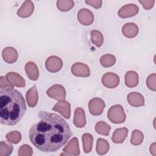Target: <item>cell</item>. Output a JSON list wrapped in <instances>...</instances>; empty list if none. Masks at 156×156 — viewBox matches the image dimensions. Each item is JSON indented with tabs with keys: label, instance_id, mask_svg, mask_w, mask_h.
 Returning a JSON list of instances; mask_svg holds the SVG:
<instances>
[{
	"label": "cell",
	"instance_id": "30bf717a",
	"mask_svg": "<svg viewBox=\"0 0 156 156\" xmlns=\"http://www.w3.org/2000/svg\"><path fill=\"white\" fill-rule=\"evenodd\" d=\"M52 110L60 113L66 119H69L71 116V105L65 100L58 101L52 108Z\"/></svg>",
	"mask_w": 156,
	"mask_h": 156
},
{
	"label": "cell",
	"instance_id": "f1b7e54d",
	"mask_svg": "<svg viewBox=\"0 0 156 156\" xmlns=\"http://www.w3.org/2000/svg\"><path fill=\"white\" fill-rule=\"evenodd\" d=\"M7 141H2L0 143V156H8L13 151V146Z\"/></svg>",
	"mask_w": 156,
	"mask_h": 156
},
{
	"label": "cell",
	"instance_id": "d590c367",
	"mask_svg": "<svg viewBox=\"0 0 156 156\" xmlns=\"http://www.w3.org/2000/svg\"><path fill=\"white\" fill-rule=\"evenodd\" d=\"M14 86L12 85L7 79L6 77L5 76H1L0 77V88H4L6 87H13Z\"/></svg>",
	"mask_w": 156,
	"mask_h": 156
},
{
	"label": "cell",
	"instance_id": "8992f818",
	"mask_svg": "<svg viewBox=\"0 0 156 156\" xmlns=\"http://www.w3.org/2000/svg\"><path fill=\"white\" fill-rule=\"evenodd\" d=\"M46 69L50 73H57L59 71L63 66L62 59L55 55H51L47 58L45 62Z\"/></svg>",
	"mask_w": 156,
	"mask_h": 156
},
{
	"label": "cell",
	"instance_id": "ba28073f",
	"mask_svg": "<svg viewBox=\"0 0 156 156\" xmlns=\"http://www.w3.org/2000/svg\"><path fill=\"white\" fill-rule=\"evenodd\" d=\"M77 20L79 23L84 26H90L94 21V15L90 10L80 9L77 13Z\"/></svg>",
	"mask_w": 156,
	"mask_h": 156
},
{
	"label": "cell",
	"instance_id": "4fadbf2b",
	"mask_svg": "<svg viewBox=\"0 0 156 156\" xmlns=\"http://www.w3.org/2000/svg\"><path fill=\"white\" fill-rule=\"evenodd\" d=\"M34 10V4L32 1H25L17 11V15L21 18L30 16Z\"/></svg>",
	"mask_w": 156,
	"mask_h": 156
},
{
	"label": "cell",
	"instance_id": "9c48e42d",
	"mask_svg": "<svg viewBox=\"0 0 156 156\" xmlns=\"http://www.w3.org/2000/svg\"><path fill=\"white\" fill-rule=\"evenodd\" d=\"M139 11L138 7L135 4H128L122 6L118 10V15L120 18H126L136 15Z\"/></svg>",
	"mask_w": 156,
	"mask_h": 156
},
{
	"label": "cell",
	"instance_id": "e0dca14e",
	"mask_svg": "<svg viewBox=\"0 0 156 156\" xmlns=\"http://www.w3.org/2000/svg\"><path fill=\"white\" fill-rule=\"evenodd\" d=\"M26 98L29 107L32 108L36 106L38 101V93L35 85L28 90L26 94Z\"/></svg>",
	"mask_w": 156,
	"mask_h": 156
},
{
	"label": "cell",
	"instance_id": "ac0fdd59",
	"mask_svg": "<svg viewBox=\"0 0 156 156\" xmlns=\"http://www.w3.org/2000/svg\"><path fill=\"white\" fill-rule=\"evenodd\" d=\"M8 81L13 86L17 87H24L26 85L24 79L19 74L14 72H9L5 76Z\"/></svg>",
	"mask_w": 156,
	"mask_h": 156
},
{
	"label": "cell",
	"instance_id": "6da1fadb",
	"mask_svg": "<svg viewBox=\"0 0 156 156\" xmlns=\"http://www.w3.org/2000/svg\"><path fill=\"white\" fill-rule=\"evenodd\" d=\"M38 116L41 119L32 125L29 132L30 142L42 152L57 151L73 135L68 124L55 113L40 111Z\"/></svg>",
	"mask_w": 156,
	"mask_h": 156
},
{
	"label": "cell",
	"instance_id": "8fae6325",
	"mask_svg": "<svg viewBox=\"0 0 156 156\" xmlns=\"http://www.w3.org/2000/svg\"><path fill=\"white\" fill-rule=\"evenodd\" d=\"M102 84L108 88H114L119 83V76L113 73H107L102 77Z\"/></svg>",
	"mask_w": 156,
	"mask_h": 156
},
{
	"label": "cell",
	"instance_id": "7402d4cb",
	"mask_svg": "<svg viewBox=\"0 0 156 156\" xmlns=\"http://www.w3.org/2000/svg\"><path fill=\"white\" fill-rule=\"evenodd\" d=\"M138 83V75L134 71H129L125 74V84L129 88H133Z\"/></svg>",
	"mask_w": 156,
	"mask_h": 156
},
{
	"label": "cell",
	"instance_id": "d6a6232c",
	"mask_svg": "<svg viewBox=\"0 0 156 156\" xmlns=\"http://www.w3.org/2000/svg\"><path fill=\"white\" fill-rule=\"evenodd\" d=\"M155 81H156V74L155 73H153L150 74L147 79H146V85L148 88L152 91H155L156 90V85H155Z\"/></svg>",
	"mask_w": 156,
	"mask_h": 156
},
{
	"label": "cell",
	"instance_id": "9a60e30c",
	"mask_svg": "<svg viewBox=\"0 0 156 156\" xmlns=\"http://www.w3.org/2000/svg\"><path fill=\"white\" fill-rule=\"evenodd\" d=\"M127 99L129 104L132 107H138L144 105V98L143 96L140 93H130L127 94Z\"/></svg>",
	"mask_w": 156,
	"mask_h": 156
},
{
	"label": "cell",
	"instance_id": "3957f363",
	"mask_svg": "<svg viewBox=\"0 0 156 156\" xmlns=\"http://www.w3.org/2000/svg\"><path fill=\"white\" fill-rule=\"evenodd\" d=\"M107 117L114 124L123 123L126 118L123 107L119 104L113 105L109 108L107 112Z\"/></svg>",
	"mask_w": 156,
	"mask_h": 156
},
{
	"label": "cell",
	"instance_id": "e575fe53",
	"mask_svg": "<svg viewBox=\"0 0 156 156\" xmlns=\"http://www.w3.org/2000/svg\"><path fill=\"white\" fill-rule=\"evenodd\" d=\"M85 2L86 4L90 5V6L95 9L101 8L102 3V1L101 0H88V1H85Z\"/></svg>",
	"mask_w": 156,
	"mask_h": 156
},
{
	"label": "cell",
	"instance_id": "cb8c5ba5",
	"mask_svg": "<svg viewBox=\"0 0 156 156\" xmlns=\"http://www.w3.org/2000/svg\"><path fill=\"white\" fill-rule=\"evenodd\" d=\"M109 143L108 141L102 138H98L96 142V152L99 155H104L109 150Z\"/></svg>",
	"mask_w": 156,
	"mask_h": 156
},
{
	"label": "cell",
	"instance_id": "1f68e13d",
	"mask_svg": "<svg viewBox=\"0 0 156 156\" xmlns=\"http://www.w3.org/2000/svg\"><path fill=\"white\" fill-rule=\"evenodd\" d=\"M33 154L32 149L27 144L22 145L18 149L19 156H30Z\"/></svg>",
	"mask_w": 156,
	"mask_h": 156
},
{
	"label": "cell",
	"instance_id": "d4e9b609",
	"mask_svg": "<svg viewBox=\"0 0 156 156\" xmlns=\"http://www.w3.org/2000/svg\"><path fill=\"white\" fill-rule=\"evenodd\" d=\"M91 42L97 47L99 48L104 42V37L102 33L97 30H93L90 32Z\"/></svg>",
	"mask_w": 156,
	"mask_h": 156
},
{
	"label": "cell",
	"instance_id": "44dd1931",
	"mask_svg": "<svg viewBox=\"0 0 156 156\" xmlns=\"http://www.w3.org/2000/svg\"><path fill=\"white\" fill-rule=\"evenodd\" d=\"M127 134L128 129L126 127L116 129L113 133L112 140L114 143H122L127 136Z\"/></svg>",
	"mask_w": 156,
	"mask_h": 156
},
{
	"label": "cell",
	"instance_id": "2e32d148",
	"mask_svg": "<svg viewBox=\"0 0 156 156\" xmlns=\"http://www.w3.org/2000/svg\"><path fill=\"white\" fill-rule=\"evenodd\" d=\"M73 123L77 128H82L86 124V118L84 110L82 108L77 107L74 111Z\"/></svg>",
	"mask_w": 156,
	"mask_h": 156
},
{
	"label": "cell",
	"instance_id": "4dcf8cb0",
	"mask_svg": "<svg viewBox=\"0 0 156 156\" xmlns=\"http://www.w3.org/2000/svg\"><path fill=\"white\" fill-rule=\"evenodd\" d=\"M5 137L8 141L13 144H18L21 140V134L18 131H12L7 133Z\"/></svg>",
	"mask_w": 156,
	"mask_h": 156
},
{
	"label": "cell",
	"instance_id": "5b68a950",
	"mask_svg": "<svg viewBox=\"0 0 156 156\" xmlns=\"http://www.w3.org/2000/svg\"><path fill=\"white\" fill-rule=\"evenodd\" d=\"M105 106L104 101L99 98H93L88 102L90 113L93 116L101 115L104 111Z\"/></svg>",
	"mask_w": 156,
	"mask_h": 156
},
{
	"label": "cell",
	"instance_id": "5bb4252c",
	"mask_svg": "<svg viewBox=\"0 0 156 156\" xmlns=\"http://www.w3.org/2000/svg\"><path fill=\"white\" fill-rule=\"evenodd\" d=\"M2 56L3 60L7 63H15L18 57V54L17 51L12 47L5 48L2 52Z\"/></svg>",
	"mask_w": 156,
	"mask_h": 156
},
{
	"label": "cell",
	"instance_id": "ffe728a7",
	"mask_svg": "<svg viewBox=\"0 0 156 156\" xmlns=\"http://www.w3.org/2000/svg\"><path fill=\"white\" fill-rule=\"evenodd\" d=\"M25 71L27 77L32 80H37L39 77V70L33 62H28L25 65Z\"/></svg>",
	"mask_w": 156,
	"mask_h": 156
},
{
	"label": "cell",
	"instance_id": "277c9868",
	"mask_svg": "<svg viewBox=\"0 0 156 156\" xmlns=\"http://www.w3.org/2000/svg\"><path fill=\"white\" fill-rule=\"evenodd\" d=\"M47 95L55 100H65L66 98V91L65 88L59 84H55L51 86L47 91Z\"/></svg>",
	"mask_w": 156,
	"mask_h": 156
},
{
	"label": "cell",
	"instance_id": "f546056e",
	"mask_svg": "<svg viewBox=\"0 0 156 156\" xmlns=\"http://www.w3.org/2000/svg\"><path fill=\"white\" fill-rule=\"evenodd\" d=\"M144 139V136L143 133L138 130H134L132 132V136L130 138V143L135 146L140 145L142 143Z\"/></svg>",
	"mask_w": 156,
	"mask_h": 156
},
{
	"label": "cell",
	"instance_id": "8d00e7d4",
	"mask_svg": "<svg viewBox=\"0 0 156 156\" xmlns=\"http://www.w3.org/2000/svg\"><path fill=\"white\" fill-rule=\"evenodd\" d=\"M156 149H155V143H153L151 145V147H150V152L152 155H155L156 154Z\"/></svg>",
	"mask_w": 156,
	"mask_h": 156
},
{
	"label": "cell",
	"instance_id": "484cf974",
	"mask_svg": "<svg viewBox=\"0 0 156 156\" xmlns=\"http://www.w3.org/2000/svg\"><path fill=\"white\" fill-rule=\"evenodd\" d=\"M116 62L115 57L110 54L103 55L100 58L101 65L105 68H108L113 66Z\"/></svg>",
	"mask_w": 156,
	"mask_h": 156
},
{
	"label": "cell",
	"instance_id": "4316f807",
	"mask_svg": "<svg viewBox=\"0 0 156 156\" xmlns=\"http://www.w3.org/2000/svg\"><path fill=\"white\" fill-rule=\"evenodd\" d=\"M110 129V126L104 121H99L95 125V130L100 135L105 136L108 135Z\"/></svg>",
	"mask_w": 156,
	"mask_h": 156
},
{
	"label": "cell",
	"instance_id": "7a4b0ae2",
	"mask_svg": "<svg viewBox=\"0 0 156 156\" xmlns=\"http://www.w3.org/2000/svg\"><path fill=\"white\" fill-rule=\"evenodd\" d=\"M26 105L23 94L13 87L0 89V122L2 124L14 126L23 118Z\"/></svg>",
	"mask_w": 156,
	"mask_h": 156
},
{
	"label": "cell",
	"instance_id": "603a6c76",
	"mask_svg": "<svg viewBox=\"0 0 156 156\" xmlns=\"http://www.w3.org/2000/svg\"><path fill=\"white\" fill-rule=\"evenodd\" d=\"M83 148L85 153H89L91 151L93 137V136L88 133H85L83 134L82 136Z\"/></svg>",
	"mask_w": 156,
	"mask_h": 156
},
{
	"label": "cell",
	"instance_id": "d6986e66",
	"mask_svg": "<svg viewBox=\"0 0 156 156\" xmlns=\"http://www.w3.org/2000/svg\"><path fill=\"white\" fill-rule=\"evenodd\" d=\"M122 33L127 38H132L136 37L138 33V27L133 23H127L122 27Z\"/></svg>",
	"mask_w": 156,
	"mask_h": 156
},
{
	"label": "cell",
	"instance_id": "836d02e7",
	"mask_svg": "<svg viewBox=\"0 0 156 156\" xmlns=\"http://www.w3.org/2000/svg\"><path fill=\"white\" fill-rule=\"evenodd\" d=\"M139 2L141 3L143 8L146 10H149L152 9L154 5V0H140Z\"/></svg>",
	"mask_w": 156,
	"mask_h": 156
},
{
	"label": "cell",
	"instance_id": "7c38bea8",
	"mask_svg": "<svg viewBox=\"0 0 156 156\" xmlns=\"http://www.w3.org/2000/svg\"><path fill=\"white\" fill-rule=\"evenodd\" d=\"M63 151L64 153L60 154V155H79L80 154V149L79 145V141L76 137L72 138L68 143V144L65 146Z\"/></svg>",
	"mask_w": 156,
	"mask_h": 156
},
{
	"label": "cell",
	"instance_id": "83f0119b",
	"mask_svg": "<svg viewBox=\"0 0 156 156\" xmlns=\"http://www.w3.org/2000/svg\"><path fill=\"white\" fill-rule=\"evenodd\" d=\"M74 5V2L71 0H58L57 1V7L60 11L68 12Z\"/></svg>",
	"mask_w": 156,
	"mask_h": 156
},
{
	"label": "cell",
	"instance_id": "52a82bcc",
	"mask_svg": "<svg viewBox=\"0 0 156 156\" xmlns=\"http://www.w3.org/2000/svg\"><path fill=\"white\" fill-rule=\"evenodd\" d=\"M72 74L77 77H88L90 75V70L88 65L82 62L74 63L71 69Z\"/></svg>",
	"mask_w": 156,
	"mask_h": 156
}]
</instances>
